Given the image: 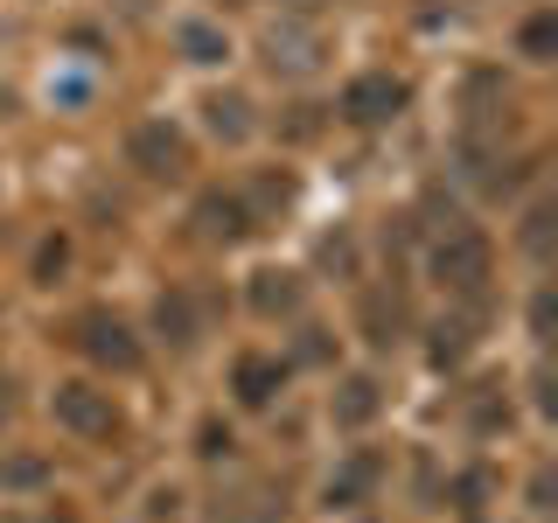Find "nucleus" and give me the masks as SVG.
<instances>
[{
  "instance_id": "nucleus-1",
  "label": "nucleus",
  "mask_w": 558,
  "mask_h": 523,
  "mask_svg": "<svg viewBox=\"0 0 558 523\" xmlns=\"http://www.w3.org/2000/svg\"><path fill=\"white\" fill-rule=\"evenodd\" d=\"M266 70L272 77H314L322 70V57H328V35L307 22V14H287V22H272L266 28Z\"/></svg>"
},
{
  "instance_id": "nucleus-2",
  "label": "nucleus",
  "mask_w": 558,
  "mask_h": 523,
  "mask_svg": "<svg viewBox=\"0 0 558 523\" xmlns=\"http://www.w3.org/2000/svg\"><path fill=\"white\" fill-rule=\"evenodd\" d=\"M433 272H440V287H453V293H482L488 287V238L468 231V223H453L440 238V252H433Z\"/></svg>"
},
{
  "instance_id": "nucleus-3",
  "label": "nucleus",
  "mask_w": 558,
  "mask_h": 523,
  "mask_svg": "<svg viewBox=\"0 0 558 523\" xmlns=\"http://www.w3.org/2000/svg\"><path fill=\"white\" fill-rule=\"evenodd\" d=\"M77 349L98 363V370H140V342L119 314H84L77 321Z\"/></svg>"
},
{
  "instance_id": "nucleus-4",
  "label": "nucleus",
  "mask_w": 558,
  "mask_h": 523,
  "mask_svg": "<svg viewBox=\"0 0 558 523\" xmlns=\"http://www.w3.org/2000/svg\"><path fill=\"white\" fill-rule=\"evenodd\" d=\"M126 154H133V168H140V174H154V182H161V174H182V168H189V139L174 133L168 119H147V126L126 139Z\"/></svg>"
},
{
  "instance_id": "nucleus-5",
  "label": "nucleus",
  "mask_w": 558,
  "mask_h": 523,
  "mask_svg": "<svg viewBox=\"0 0 558 523\" xmlns=\"http://www.w3.org/2000/svg\"><path fill=\"white\" fill-rule=\"evenodd\" d=\"M398 105H405V84H398L391 70H363L342 92V112L356 119V126H384V119H398Z\"/></svg>"
},
{
  "instance_id": "nucleus-6",
  "label": "nucleus",
  "mask_w": 558,
  "mask_h": 523,
  "mask_svg": "<svg viewBox=\"0 0 558 523\" xmlns=\"http://www.w3.org/2000/svg\"><path fill=\"white\" fill-rule=\"evenodd\" d=\"M57 418L70 433H84V440H112V433H119L112 398L92 391V384H63V391H57Z\"/></svg>"
},
{
  "instance_id": "nucleus-7",
  "label": "nucleus",
  "mask_w": 558,
  "mask_h": 523,
  "mask_svg": "<svg viewBox=\"0 0 558 523\" xmlns=\"http://www.w3.org/2000/svg\"><path fill=\"white\" fill-rule=\"evenodd\" d=\"M196 223H203L209 244H238L244 231H252V209H244L238 196H203L196 203Z\"/></svg>"
},
{
  "instance_id": "nucleus-8",
  "label": "nucleus",
  "mask_w": 558,
  "mask_h": 523,
  "mask_svg": "<svg viewBox=\"0 0 558 523\" xmlns=\"http://www.w3.org/2000/svg\"><path fill=\"white\" fill-rule=\"evenodd\" d=\"M203 126L238 147V139H252V105H244L238 92H209V98H203Z\"/></svg>"
},
{
  "instance_id": "nucleus-9",
  "label": "nucleus",
  "mask_w": 558,
  "mask_h": 523,
  "mask_svg": "<svg viewBox=\"0 0 558 523\" xmlns=\"http://www.w3.org/2000/svg\"><path fill=\"white\" fill-rule=\"evenodd\" d=\"M377 405H384V398H377V377H349L342 391H336V426H349V433L371 426Z\"/></svg>"
},
{
  "instance_id": "nucleus-10",
  "label": "nucleus",
  "mask_w": 558,
  "mask_h": 523,
  "mask_svg": "<svg viewBox=\"0 0 558 523\" xmlns=\"http://www.w3.org/2000/svg\"><path fill=\"white\" fill-rule=\"evenodd\" d=\"M252 307L266 314V321H272V314H293V307H301V279H293V272H258L252 279Z\"/></svg>"
},
{
  "instance_id": "nucleus-11",
  "label": "nucleus",
  "mask_w": 558,
  "mask_h": 523,
  "mask_svg": "<svg viewBox=\"0 0 558 523\" xmlns=\"http://www.w3.org/2000/svg\"><path fill=\"white\" fill-rule=\"evenodd\" d=\"M279 384H287V370H279L272 356H238V398L244 405H266Z\"/></svg>"
},
{
  "instance_id": "nucleus-12",
  "label": "nucleus",
  "mask_w": 558,
  "mask_h": 523,
  "mask_svg": "<svg viewBox=\"0 0 558 523\" xmlns=\"http://www.w3.org/2000/svg\"><path fill=\"white\" fill-rule=\"evenodd\" d=\"M174 42H182L189 63H223V57H231L223 28H209V22H182V28H174Z\"/></svg>"
},
{
  "instance_id": "nucleus-13",
  "label": "nucleus",
  "mask_w": 558,
  "mask_h": 523,
  "mask_svg": "<svg viewBox=\"0 0 558 523\" xmlns=\"http://www.w3.org/2000/svg\"><path fill=\"white\" fill-rule=\"evenodd\" d=\"M154 321H161L168 328V342H196L203 336V328H196V307H189V293H161V307H154Z\"/></svg>"
},
{
  "instance_id": "nucleus-14",
  "label": "nucleus",
  "mask_w": 558,
  "mask_h": 523,
  "mask_svg": "<svg viewBox=\"0 0 558 523\" xmlns=\"http://www.w3.org/2000/svg\"><path fill=\"white\" fill-rule=\"evenodd\" d=\"M371 482H377V461H371V453H356V461L328 482V502H363V496H371Z\"/></svg>"
},
{
  "instance_id": "nucleus-15",
  "label": "nucleus",
  "mask_w": 558,
  "mask_h": 523,
  "mask_svg": "<svg viewBox=\"0 0 558 523\" xmlns=\"http://www.w3.org/2000/svg\"><path fill=\"white\" fill-rule=\"evenodd\" d=\"M545 49H551V14H537V22H523V57L545 63Z\"/></svg>"
},
{
  "instance_id": "nucleus-16",
  "label": "nucleus",
  "mask_w": 558,
  "mask_h": 523,
  "mask_svg": "<svg viewBox=\"0 0 558 523\" xmlns=\"http://www.w3.org/2000/svg\"><path fill=\"white\" fill-rule=\"evenodd\" d=\"M468 349V328H440V342H433V363H461Z\"/></svg>"
},
{
  "instance_id": "nucleus-17",
  "label": "nucleus",
  "mask_w": 558,
  "mask_h": 523,
  "mask_svg": "<svg viewBox=\"0 0 558 523\" xmlns=\"http://www.w3.org/2000/svg\"><path fill=\"white\" fill-rule=\"evenodd\" d=\"M8 482L14 488H35V482H43V461H8Z\"/></svg>"
},
{
  "instance_id": "nucleus-18",
  "label": "nucleus",
  "mask_w": 558,
  "mask_h": 523,
  "mask_svg": "<svg viewBox=\"0 0 558 523\" xmlns=\"http://www.w3.org/2000/svg\"><path fill=\"white\" fill-rule=\"evenodd\" d=\"M287 8H293V14H307V8H322V0H287Z\"/></svg>"
}]
</instances>
